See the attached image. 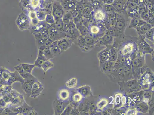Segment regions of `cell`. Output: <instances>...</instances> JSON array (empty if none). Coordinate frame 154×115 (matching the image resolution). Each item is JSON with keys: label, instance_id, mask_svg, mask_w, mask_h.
Returning a JSON list of instances; mask_svg holds the SVG:
<instances>
[{"label": "cell", "instance_id": "1", "mask_svg": "<svg viewBox=\"0 0 154 115\" xmlns=\"http://www.w3.org/2000/svg\"><path fill=\"white\" fill-rule=\"evenodd\" d=\"M138 37L136 36H124L114 37L112 44L116 48L117 54L131 60L136 57L138 52Z\"/></svg>", "mask_w": 154, "mask_h": 115}, {"label": "cell", "instance_id": "2", "mask_svg": "<svg viewBox=\"0 0 154 115\" xmlns=\"http://www.w3.org/2000/svg\"><path fill=\"white\" fill-rule=\"evenodd\" d=\"M130 20L131 19L125 12L122 14H117L116 23L112 29L114 37L124 36Z\"/></svg>", "mask_w": 154, "mask_h": 115}, {"label": "cell", "instance_id": "3", "mask_svg": "<svg viewBox=\"0 0 154 115\" xmlns=\"http://www.w3.org/2000/svg\"><path fill=\"white\" fill-rule=\"evenodd\" d=\"M88 36L95 40L100 39L106 33V28L103 23H97L91 20L88 26Z\"/></svg>", "mask_w": 154, "mask_h": 115}, {"label": "cell", "instance_id": "4", "mask_svg": "<svg viewBox=\"0 0 154 115\" xmlns=\"http://www.w3.org/2000/svg\"><path fill=\"white\" fill-rule=\"evenodd\" d=\"M74 43L79 46L82 51L88 52L94 47L96 40L88 35L85 36L80 35Z\"/></svg>", "mask_w": 154, "mask_h": 115}, {"label": "cell", "instance_id": "5", "mask_svg": "<svg viewBox=\"0 0 154 115\" xmlns=\"http://www.w3.org/2000/svg\"><path fill=\"white\" fill-rule=\"evenodd\" d=\"M118 84L119 85L120 90L125 93L126 95L142 90L137 79H131L124 82H118Z\"/></svg>", "mask_w": 154, "mask_h": 115}, {"label": "cell", "instance_id": "6", "mask_svg": "<svg viewBox=\"0 0 154 115\" xmlns=\"http://www.w3.org/2000/svg\"><path fill=\"white\" fill-rule=\"evenodd\" d=\"M102 5L94 6L93 11L91 13V20L97 23L103 24L107 19L108 16Z\"/></svg>", "mask_w": 154, "mask_h": 115}, {"label": "cell", "instance_id": "7", "mask_svg": "<svg viewBox=\"0 0 154 115\" xmlns=\"http://www.w3.org/2000/svg\"><path fill=\"white\" fill-rule=\"evenodd\" d=\"M144 91L126 95L127 103L124 107L125 108H131L142 101L143 98Z\"/></svg>", "mask_w": 154, "mask_h": 115}, {"label": "cell", "instance_id": "8", "mask_svg": "<svg viewBox=\"0 0 154 115\" xmlns=\"http://www.w3.org/2000/svg\"><path fill=\"white\" fill-rule=\"evenodd\" d=\"M15 24L21 31L29 30L30 27V21L27 15L24 13H20L15 20Z\"/></svg>", "mask_w": 154, "mask_h": 115}, {"label": "cell", "instance_id": "9", "mask_svg": "<svg viewBox=\"0 0 154 115\" xmlns=\"http://www.w3.org/2000/svg\"><path fill=\"white\" fill-rule=\"evenodd\" d=\"M65 13L61 2L59 1H53L52 5L51 14L55 20V22L62 20L63 15Z\"/></svg>", "mask_w": 154, "mask_h": 115}, {"label": "cell", "instance_id": "10", "mask_svg": "<svg viewBox=\"0 0 154 115\" xmlns=\"http://www.w3.org/2000/svg\"><path fill=\"white\" fill-rule=\"evenodd\" d=\"M113 30H106L104 36L100 39L96 40V45L97 46L102 45L108 46L113 44L114 39Z\"/></svg>", "mask_w": 154, "mask_h": 115}, {"label": "cell", "instance_id": "11", "mask_svg": "<svg viewBox=\"0 0 154 115\" xmlns=\"http://www.w3.org/2000/svg\"><path fill=\"white\" fill-rule=\"evenodd\" d=\"M138 50L145 53H151L154 52L153 48H152L145 40L143 36H139L137 39Z\"/></svg>", "mask_w": 154, "mask_h": 115}, {"label": "cell", "instance_id": "12", "mask_svg": "<svg viewBox=\"0 0 154 115\" xmlns=\"http://www.w3.org/2000/svg\"><path fill=\"white\" fill-rule=\"evenodd\" d=\"M69 100L63 101L59 99H55L53 102V108L54 115H61L64 109L69 104Z\"/></svg>", "mask_w": 154, "mask_h": 115}, {"label": "cell", "instance_id": "13", "mask_svg": "<svg viewBox=\"0 0 154 115\" xmlns=\"http://www.w3.org/2000/svg\"><path fill=\"white\" fill-rule=\"evenodd\" d=\"M44 90V86L38 79L35 81L32 85L31 92L30 97L32 98H36L41 95Z\"/></svg>", "mask_w": 154, "mask_h": 115}, {"label": "cell", "instance_id": "14", "mask_svg": "<svg viewBox=\"0 0 154 115\" xmlns=\"http://www.w3.org/2000/svg\"><path fill=\"white\" fill-rule=\"evenodd\" d=\"M49 38L53 41H57L63 38L66 37L64 31H59L53 26H50L48 29Z\"/></svg>", "mask_w": 154, "mask_h": 115}, {"label": "cell", "instance_id": "15", "mask_svg": "<svg viewBox=\"0 0 154 115\" xmlns=\"http://www.w3.org/2000/svg\"><path fill=\"white\" fill-rule=\"evenodd\" d=\"M111 45L106 46L107 48L98 53L97 57L100 63L110 61L111 56Z\"/></svg>", "mask_w": 154, "mask_h": 115}, {"label": "cell", "instance_id": "16", "mask_svg": "<svg viewBox=\"0 0 154 115\" xmlns=\"http://www.w3.org/2000/svg\"><path fill=\"white\" fill-rule=\"evenodd\" d=\"M57 42L58 47L62 53L67 51L74 43L73 40L72 39L66 37L57 41Z\"/></svg>", "mask_w": 154, "mask_h": 115}, {"label": "cell", "instance_id": "17", "mask_svg": "<svg viewBox=\"0 0 154 115\" xmlns=\"http://www.w3.org/2000/svg\"><path fill=\"white\" fill-rule=\"evenodd\" d=\"M37 79V78L35 77L32 79L25 80L23 83L21 84L22 89L26 96L30 97L32 85Z\"/></svg>", "mask_w": 154, "mask_h": 115}, {"label": "cell", "instance_id": "18", "mask_svg": "<svg viewBox=\"0 0 154 115\" xmlns=\"http://www.w3.org/2000/svg\"><path fill=\"white\" fill-rule=\"evenodd\" d=\"M60 1L65 12L75 9L78 2L77 0H60Z\"/></svg>", "mask_w": 154, "mask_h": 115}, {"label": "cell", "instance_id": "19", "mask_svg": "<svg viewBox=\"0 0 154 115\" xmlns=\"http://www.w3.org/2000/svg\"><path fill=\"white\" fill-rule=\"evenodd\" d=\"M25 80L22 78L19 73L15 71L14 72H12L10 77L9 79L7 81V84L10 85H12L14 82H20L21 84H22L24 82Z\"/></svg>", "mask_w": 154, "mask_h": 115}, {"label": "cell", "instance_id": "20", "mask_svg": "<svg viewBox=\"0 0 154 115\" xmlns=\"http://www.w3.org/2000/svg\"><path fill=\"white\" fill-rule=\"evenodd\" d=\"M75 90L81 94L84 98H89L92 95L91 88L89 85L80 87L75 89Z\"/></svg>", "mask_w": 154, "mask_h": 115}, {"label": "cell", "instance_id": "21", "mask_svg": "<svg viewBox=\"0 0 154 115\" xmlns=\"http://www.w3.org/2000/svg\"><path fill=\"white\" fill-rule=\"evenodd\" d=\"M14 69L15 71H17L19 73L20 76L23 78L24 79L27 80L28 79H32L35 78L32 74L29 73L24 70L23 67H22L21 64H18L14 67Z\"/></svg>", "mask_w": 154, "mask_h": 115}, {"label": "cell", "instance_id": "22", "mask_svg": "<svg viewBox=\"0 0 154 115\" xmlns=\"http://www.w3.org/2000/svg\"><path fill=\"white\" fill-rule=\"evenodd\" d=\"M154 27V26L150 24L148 22H146L145 23L141 25L139 27L136 29L137 33L139 36H143L145 35L148 30L151 28Z\"/></svg>", "mask_w": 154, "mask_h": 115}, {"label": "cell", "instance_id": "23", "mask_svg": "<svg viewBox=\"0 0 154 115\" xmlns=\"http://www.w3.org/2000/svg\"><path fill=\"white\" fill-rule=\"evenodd\" d=\"M47 60L46 58L43 51L40 50H38V54L37 58L35 61L34 64L35 67H38L39 68H41L42 65L43 63L46 60Z\"/></svg>", "mask_w": 154, "mask_h": 115}, {"label": "cell", "instance_id": "24", "mask_svg": "<svg viewBox=\"0 0 154 115\" xmlns=\"http://www.w3.org/2000/svg\"><path fill=\"white\" fill-rule=\"evenodd\" d=\"M111 5L114 7L116 13L122 14L125 12L126 5H124L116 0H114V2Z\"/></svg>", "mask_w": 154, "mask_h": 115}, {"label": "cell", "instance_id": "25", "mask_svg": "<svg viewBox=\"0 0 154 115\" xmlns=\"http://www.w3.org/2000/svg\"><path fill=\"white\" fill-rule=\"evenodd\" d=\"M146 22L141 19H138V18L131 19L130 20L129 28L130 29H136L143 24Z\"/></svg>", "mask_w": 154, "mask_h": 115}, {"label": "cell", "instance_id": "26", "mask_svg": "<svg viewBox=\"0 0 154 115\" xmlns=\"http://www.w3.org/2000/svg\"><path fill=\"white\" fill-rule=\"evenodd\" d=\"M70 95V92L68 90L66 89H61L58 92L59 99L63 101H68L69 99Z\"/></svg>", "mask_w": 154, "mask_h": 115}, {"label": "cell", "instance_id": "27", "mask_svg": "<svg viewBox=\"0 0 154 115\" xmlns=\"http://www.w3.org/2000/svg\"><path fill=\"white\" fill-rule=\"evenodd\" d=\"M135 108L138 112L145 113H147L149 110V107L148 104L141 101L135 106Z\"/></svg>", "mask_w": 154, "mask_h": 115}, {"label": "cell", "instance_id": "28", "mask_svg": "<svg viewBox=\"0 0 154 115\" xmlns=\"http://www.w3.org/2000/svg\"><path fill=\"white\" fill-rule=\"evenodd\" d=\"M12 72L5 67H0V76L6 82L10 77Z\"/></svg>", "mask_w": 154, "mask_h": 115}, {"label": "cell", "instance_id": "29", "mask_svg": "<svg viewBox=\"0 0 154 115\" xmlns=\"http://www.w3.org/2000/svg\"><path fill=\"white\" fill-rule=\"evenodd\" d=\"M123 96L122 94L118 93L115 95L114 100H113V107L115 109H117L123 107L122 104V97Z\"/></svg>", "mask_w": 154, "mask_h": 115}, {"label": "cell", "instance_id": "30", "mask_svg": "<svg viewBox=\"0 0 154 115\" xmlns=\"http://www.w3.org/2000/svg\"><path fill=\"white\" fill-rule=\"evenodd\" d=\"M50 48L52 54H53L54 57L61 55L62 53L57 44V41L53 42L51 45L50 46Z\"/></svg>", "mask_w": 154, "mask_h": 115}, {"label": "cell", "instance_id": "31", "mask_svg": "<svg viewBox=\"0 0 154 115\" xmlns=\"http://www.w3.org/2000/svg\"><path fill=\"white\" fill-rule=\"evenodd\" d=\"M24 101V98L23 95L21 94L20 96L14 99L13 101L11 103L9 104L8 105L12 106H21Z\"/></svg>", "mask_w": 154, "mask_h": 115}, {"label": "cell", "instance_id": "32", "mask_svg": "<svg viewBox=\"0 0 154 115\" xmlns=\"http://www.w3.org/2000/svg\"><path fill=\"white\" fill-rule=\"evenodd\" d=\"M33 109V108L27 104L25 101L22 105L21 109L19 115H27L29 112Z\"/></svg>", "mask_w": 154, "mask_h": 115}, {"label": "cell", "instance_id": "33", "mask_svg": "<svg viewBox=\"0 0 154 115\" xmlns=\"http://www.w3.org/2000/svg\"><path fill=\"white\" fill-rule=\"evenodd\" d=\"M32 34H33V36H34L38 48L41 47V46L45 45V41L43 39L40 32L33 33Z\"/></svg>", "mask_w": 154, "mask_h": 115}, {"label": "cell", "instance_id": "34", "mask_svg": "<svg viewBox=\"0 0 154 115\" xmlns=\"http://www.w3.org/2000/svg\"><path fill=\"white\" fill-rule=\"evenodd\" d=\"M54 66V64L50 60H47L43 63L41 67L43 71V74L45 75L47 71L50 69L53 68Z\"/></svg>", "mask_w": 154, "mask_h": 115}, {"label": "cell", "instance_id": "35", "mask_svg": "<svg viewBox=\"0 0 154 115\" xmlns=\"http://www.w3.org/2000/svg\"><path fill=\"white\" fill-rule=\"evenodd\" d=\"M109 101L106 98H102L96 104V107L97 110H103L108 104Z\"/></svg>", "mask_w": 154, "mask_h": 115}, {"label": "cell", "instance_id": "36", "mask_svg": "<svg viewBox=\"0 0 154 115\" xmlns=\"http://www.w3.org/2000/svg\"><path fill=\"white\" fill-rule=\"evenodd\" d=\"M77 85H78V79L75 77L69 79L65 83L66 86L69 89H71L76 88Z\"/></svg>", "mask_w": 154, "mask_h": 115}, {"label": "cell", "instance_id": "37", "mask_svg": "<svg viewBox=\"0 0 154 115\" xmlns=\"http://www.w3.org/2000/svg\"><path fill=\"white\" fill-rule=\"evenodd\" d=\"M62 20L64 24H66L73 21L74 18L69 11H66L65 12L63 15Z\"/></svg>", "mask_w": 154, "mask_h": 115}, {"label": "cell", "instance_id": "38", "mask_svg": "<svg viewBox=\"0 0 154 115\" xmlns=\"http://www.w3.org/2000/svg\"><path fill=\"white\" fill-rule=\"evenodd\" d=\"M12 89H13L12 85H10L5 83L1 84L0 85V94L3 95L8 93L10 92Z\"/></svg>", "mask_w": 154, "mask_h": 115}, {"label": "cell", "instance_id": "39", "mask_svg": "<svg viewBox=\"0 0 154 115\" xmlns=\"http://www.w3.org/2000/svg\"><path fill=\"white\" fill-rule=\"evenodd\" d=\"M102 7L107 15H112L116 13L114 7L111 5H105L103 4Z\"/></svg>", "mask_w": 154, "mask_h": 115}, {"label": "cell", "instance_id": "40", "mask_svg": "<svg viewBox=\"0 0 154 115\" xmlns=\"http://www.w3.org/2000/svg\"><path fill=\"white\" fill-rule=\"evenodd\" d=\"M145 40L154 42V27L149 29L145 35H143Z\"/></svg>", "mask_w": 154, "mask_h": 115}, {"label": "cell", "instance_id": "41", "mask_svg": "<svg viewBox=\"0 0 154 115\" xmlns=\"http://www.w3.org/2000/svg\"><path fill=\"white\" fill-rule=\"evenodd\" d=\"M22 66L26 72L32 74L33 69L35 67L34 64H26V63H22L21 64Z\"/></svg>", "mask_w": 154, "mask_h": 115}, {"label": "cell", "instance_id": "42", "mask_svg": "<svg viewBox=\"0 0 154 115\" xmlns=\"http://www.w3.org/2000/svg\"><path fill=\"white\" fill-rule=\"evenodd\" d=\"M45 57L47 60L51 59L54 58V56L50 50V47H46L43 51Z\"/></svg>", "mask_w": 154, "mask_h": 115}, {"label": "cell", "instance_id": "43", "mask_svg": "<svg viewBox=\"0 0 154 115\" xmlns=\"http://www.w3.org/2000/svg\"><path fill=\"white\" fill-rule=\"evenodd\" d=\"M45 22L48 24L52 26L55 23V20L51 14H47L45 19Z\"/></svg>", "mask_w": 154, "mask_h": 115}, {"label": "cell", "instance_id": "44", "mask_svg": "<svg viewBox=\"0 0 154 115\" xmlns=\"http://www.w3.org/2000/svg\"><path fill=\"white\" fill-rule=\"evenodd\" d=\"M36 17L38 20L39 21H43L45 20L47 14L41 10L36 11Z\"/></svg>", "mask_w": 154, "mask_h": 115}, {"label": "cell", "instance_id": "45", "mask_svg": "<svg viewBox=\"0 0 154 115\" xmlns=\"http://www.w3.org/2000/svg\"><path fill=\"white\" fill-rule=\"evenodd\" d=\"M141 19L147 22H149V20L150 19V17L149 12L146 9L145 11H143L140 14Z\"/></svg>", "mask_w": 154, "mask_h": 115}, {"label": "cell", "instance_id": "46", "mask_svg": "<svg viewBox=\"0 0 154 115\" xmlns=\"http://www.w3.org/2000/svg\"><path fill=\"white\" fill-rule=\"evenodd\" d=\"M64 23L63 22L62 20L56 22L55 24L52 26L59 31H64Z\"/></svg>", "mask_w": 154, "mask_h": 115}, {"label": "cell", "instance_id": "47", "mask_svg": "<svg viewBox=\"0 0 154 115\" xmlns=\"http://www.w3.org/2000/svg\"><path fill=\"white\" fill-rule=\"evenodd\" d=\"M8 105V104L4 100L1 95L0 97V114H2L3 111L6 108Z\"/></svg>", "mask_w": 154, "mask_h": 115}, {"label": "cell", "instance_id": "48", "mask_svg": "<svg viewBox=\"0 0 154 115\" xmlns=\"http://www.w3.org/2000/svg\"><path fill=\"white\" fill-rule=\"evenodd\" d=\"M73 107L71 106V105L69 104L68 106L64 109L63 111V112L61 115H70L71 111H72Z\"/></svg>", "mask_w": 154, "mask_h": 115}, {"label": "cell", "instance_id": "49", "mask_svg": "<svg viewBox=\"0 0 154 115\" xmlns=\"http://www.w3.org/2000/svg\"><path fill=\"white\" fill-rule=\"evenodd\" d=\"M41 0H30V4L32 8L35 9L39 6Z\"/></svg>", "mask_w": 154, "mask_h": 115}, {"label": "cell", "instance_id": "50", "mask_svg": "<svg viewBox=\"0 0 154 115\" xmlns=\"http://www.w3.org/2000/svg\"><path fill=\"white\" fill-rule=\"evenodd\" d=\"M138 112L136 110L135 108H129L128 110L126 111L125 115H137Z\"/></svg>", "mask_w": 154, "mask_h": 115}, {"label": "cell", "instance_id": "51", "mask_svg": "<svg viewBox=\"0 0 154 115\" xmlns=\"http://www.w3.org/2000/svg\"><path fill=\"white\" fill-rule=\"evenodd\" d=\"M27 16L30 19V20L32 19L37 18L36 17V11H34L30 10L29 11Z\"/></svg>", "mask_w": 154, "mask_h": 115}, {"label": "cell", "instance_id": "52", "mask_svg": "<svg viewBox=\"0 0 154 115\" xmlns=\"http://www.w3.org/2000/svg\"><path fill=\"white\" fill-rule=\"evenodd\" d=\"M11 93L12 94V96H13L14 98H15L18 97L19 96H20L21 94L18 92L17 91L15 90V89H12L10 91Z\"/></svg>", "mask_w": 154, "mask_h": 115}, {"label": "cell", "instance_id": "53", "mask_svg": "<svg viewBox=\"0 0 154 115\" xmlns=\"http://www.w3.org/2000/svg\"><path fill=\"white\" fill-rule=\"evenodd\" d=\"M54 42V41H53L51 39L49 38L45 41V45L47 47H50Z\"/></svg>", "mask_w": 154, "mask_h": 115}, {"label": "cell", "instance_id": "54", "mask_svg": "<svg viewBox=\"0 0 154 115\" xmlns=\"http://www.w3.org/2000/svg\"><path fill=\"white\" fill-rule=\"evenodd\" d=\"M114 1V0H101L102 3L105 5H112Z\"/></svg>", "mask_w": 154, "mask_h": 115}, {"label": "cell", "instance_id": "55", "mask_svg": "<svg viewBox=\"0 0 154 115\" xmlns=\"http://www.w3.org/2000/svg\"><path fill=\"white\" fill-rule=\"evenodd\" d=\"M121 101L123 107H124L127 103L126 96L123 95V96L122 97Z\"/></svg>", "mask_w": 154, "mask_h": 115}, {"label": "cell", "instance_id": "56", "mask_svg": "<svg viewBox=\"0 0 154 115\" xmlns=\"http://www.w3.org/2000/svg\"><path fill=\"white\" fill-rule=\"evenodd\" d=\"M38 114V113L33 109H32V110H31L29 112V113H28V115H37Z\"/></svg>", "mask_w": 154, "mask_h": 115}, {"label": "cell", "instance_id": "57", "mask_svg": "<svg viewBox=\"0 0 154 115\" xmlns=\"http://www.w3.org/2000/svg\"><path fill=\"white\" fill-rule=\"evenodd\" d=\"M116 1L121 3L124 4V5H126V4L127 1H128V0H116Z\"/></svg>", "mask_w": 154, "mask_h": 115}, {"label": "cell", "instance_id": "58", "mask_svg": "<svg viewBox=\"0 0 154 115\" xmlns=\"http://www.w3.org/2000/svg\"><path fill=\"white\" fill-rule=\"evenodd\" d=\"M4 83L7 84L6 82H5L3 79H2V78H1V76H0V85Z\"/></svg>", "mask_w": 154, "mask_h": 115}, {"label": "cell", "instance_id": "59", "mask_svg": "<svg viewBox=\"0 0 154 115\" xmlns=\"http://www.w3.org/2000/svg\"><path fill=\"white\" fill-rule=\"evenodd\" d=\"M86 1L91 4L92 2H95V1H101V0H86Z\"/></svg>", "mask_w": 154, "mask_h": 115}, {"label": "cell", "instance_id": "60", "mask_svg": "<svg viewBox=\"0 0 154 115\" xmlns=\"http://www.w3.org/2000/svg\"><path fill=\"white\" fill-rule=\"evenodd\" d=\"M52 1H60V0H52Z\"/></svg>", "mask_w": 154, "mask_h": 115}]
</instances>
